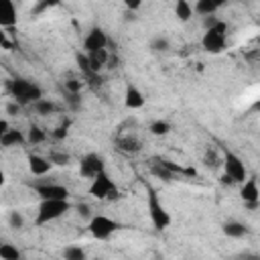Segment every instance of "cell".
<instances>
[{"mask_svg": "<svg viewBox=\"0 0 260 260\" xmlns=\"http://www.w3.org/2000/svg\"><path fill=\"white\" fill-rule=\"evenodd\" d=\"M118 146L124 152H138L140 150V142L134 136H122V138H118Z\"/></svg>", "mask_w": 260, "mask_h": 260, "instance_id": "cell-22", "label": "cell"}, {"mask_svg": "<svg viewBox=\"0 0 260 260\" xmlns=\"http://www.w3.org/2000/svg\"><path fill=\"white\" fill-rule=\"evenodd\" d=\"M18 112H20V104H16V102H8V104H6V114L16 116Z\"/></svg>", "mask_w": 260, "mask_h": 260, "instance_id": "cell-36", "label": "cell"}, {"mask_svg": "<svg viewBox=\"0 0 260 260\" xmlns=\"http://www.w3.org/2000/svg\"><path fill=\"white\" fill-rule=\"evenodd\" d=\"M154 136H165V134H169L171 132V124L167 122V120H154L152 124H150V128H148Z\"/></svg>", "mask_w": 260, "mask_h": 260, "instance_id": "cell-26", "label": "cell"}, {"mask_svg": "<svg viewBox=\"0 0 260 260\" xmlns=\"http://www.w3.org/2000/svg\"><path fill=\"white\" fill-rule=\"evenodd\" d=\"M140 6H142L140 2H126V8H128V10H138Z\"/></svg>", "mask_w": 260, "mask_h": 260, "instance_id": "cell-38", "label": "cell"}, {"mask_svg": "<svg viewBox=\"0 0 260 260\" xmlns=\"http://www.w3.org/2000/svg\"><path fill=\"white\" fill-rule=\"evenodd\" d=\"M0 144H2L4 148H12V146H20V144H24V134H22V130L10 128L6 134L0 136Z\"/></svg>", "mask_w": 260, "mask_h": 260, "instance_id": "cell-15", "label": "cell"}, {"mask_svg": "<svg viewBox=\"0 0 260 260\" xmlns=\"http://www.w3.org/2000/svg\"><path fill=\"white\" fill-rule=\"evenodd\" d=\"M118 228H120L118 221H114V219L108 217V215H100V213L93 215V217L89 219V225H87L89 234H91L95 240H108Z\"/></svg>", "mask_w": 260, "mask_h": 260, "instance_id": "cell-7", "label": "cell"}, {"mask_svg": "<svg viewBox=\"0 0 260 260\" xmlns=\"http://www.w3.org/2000/svg\"><path fill=\"white\" fill-rule=\"evenodd\" d=\"M63 260H87V254L81 246H67L63 250Z\"/></svg>", "mask_w": 260, "mask_h": 260, "instance_id": "cell-21", "label": "cell"}, {"mask_svg": "<svg viewBox=\"0 0 260 260\" xmlns=\"http://www.w3.org/2000/svg\"><path fill=\"white\" fill-rule=\"evenodd\" d=\"M221 232L228 236V238H242L248 234V225L238 221V219H228L223 225H221Z\"/></svg>", "mask_w": 260, "mask_h": 260, "instance_id": "cell-14", "label": "cell"}, {"mask_svg": "<svg viewBox=\"0 0 260 260\" xmlns=\"http://www.w3.org/2000/svg\"><path fill=\"white\" fill-rule=\"evenodd\" d=\"M81 83H83V81H79V79H75V77H69V79L65 81V91H67V93H79Z\"/></svg>", "mask_w": 260, "mask_h": 260, "instance_id": "cell-30", "label": "cell"}, {"mask_svg": "<svg viewBox=\"0 0 260 260\" xmlns=\"http://www.w3.org/2000/svg\"><path fill=\"white\" fill-rule=\"evenodd\" d=\"M106 45H108V35H106V30L100 28V26H91L89 32H87L85 39H83V49H85V53L106 49Z\"/></svg>", "mask_w": 260, "mask_h": 260, "instance_id": "cell-9", "label": "cell"}, {"mask_svg": "<svg viewBox=\"0 0 260 260\" xmlns=\"http://www.w3.org/2000/svg\"><path fill=\"white\" fill-rule=\"evenodd\" d=\"M67 126H69V122H65V124H61V126H57L51 134H53V138H57V140H61V138H65L67 136Z\"/></svg>", "mask_w": 260, "mask_h": 260, "instance_id": "cell-35", "label": "cell"}, {"mask_svg": "<svg viewBox=\"0 0 260 260\" xmlns=\"http://www.w3.org/2000/svg\"><path fill=\"white\" fill-rule=\"evenodd\" d=\"M150 49H152L154 53H167V51L171 49V43H169L167 37L158 35V37H154V39L150 41Z\"/></svg>", "mask_w": 260, "mask_h": 260, "instance_id": "cell-25", "label": "cell"}, {"mask_svg": "<svg viewBox=\"0 0 260 260\" xmlns=\"http://www.w3.org/2000/svg\"><path fill=\"white\" fill-rule=\"evenodd\" d=\"M240 197H242V201L248 209H256L260 205V189H258L256 179H248L246 183H242Z\"/></svg>", "mask_w": 260, "mask_h": 260, "instance_id": "cell-10", "label": "cell"}, {"mask_svg": "<svg viewBox=\"0 0 260 260\" xmlns=\"http://www.w3.org/2000/svg\"><path fill=\"white\" fill-rule=\"evenodd\" d=\"M8 130H10V126H8V120H6V118H2V120H0V136H2V134H6Z\"/></svg>", "mask_w": 260, "mask_h": 260, "instance_id": "cell-37", "label": "cell"}, {"mask_svg": "<svg viewBox=\"0 0 260 260\" xmlns=\"http://www.w3.org/2000/svg\"><path fill=\"white\" fill-rule=\"evenodd\" d=\"M87 59H89V65L93 69V73H98L108 61H110V53L106 49H100V51H91L87 53Z\"/></svg>", "mask_w": 260, "mask_h": 260, "instance_id": "cell-16", "label": "cell"}, {"mask_svg": "<svg viewBox=\"0 0 260 260\" xmlns=\"http://www.w3.org/2000/svg\"><path fill=\"white\" fill-rule=\"evenodd\" d=\"M32 108H35V112L37 114H41V116H49V114H53L55 110H57V106L51 102V100H39L37 104H32Z\"/></svg>", "mask_w": 260, "mask_h": 260, "instance_id": "cell-24", "label": "cell"}, {"mask_svg": "<svg viewBox=\"0 0 260 260\" xmlns=\"http://www.w3.org/2000/svg\"><path fill=\"white\" fill-rule=\"evenodd\" d=\"M71 209V203L67 199H45L39 203L37 207V217H35V225H45L51 223L55 219H59L61 215H65Z\"/></svg>", "mask_w": 260, "mask_h": 260, "instance_id": "cell-2", "label": "cell"}, {"mask_svg": "<svg viewBox=\"0 0 260 260\" xmlns=\"http://www.w3.org/2000/svg\"><path fill=\"white\" fill-rule=\"evenodd\" d=\"M49 160L53 165H69V154H65V152H51Z\"/></svg>", "mask_w": 260, "mask_h": 260, "instance_id": "cell-31", "label": "cell"}, {"mask_svg": "<svg viewBox=\"0 0 260 260\" xmlns=\"http://www.w3.org/2000/svg\"><path fill=\"white\" fill-rule=\"evenodd\" d=\"M150 173H152L154 177L162 179V181H173V179H175V173H173L171 169H167L160 158H152V160H150Z\"/></svg>", "mask_w": 260, "mask_h": 260, "instance_id": "cell-18", "label": "cell"}, {"mask_svg": "<svg viewBox=\"0 0 260 260\" xmlns=\"http://www.w3.org/2000/svg\"><path fill=\"white\" fill-rule=\"evenodd\" d=\"M89 195L95 197V199H114V197L118 195V189H116L114 181L110 179V175H108L106 171L100 173L95 179H91Z\"/></svg>", "mask_w": 260, "mask_h": 260, "instance_id": "cell-6", "label": "cell"}, {"mask_svg": "<svg viewBox=\"0 0 260 260\" xmlns=\"http://www.w3.org/2000/svg\"><path fill=\"white\" fill-rule=\"evenodd\" d=\"M45 138H47V134H45L39 126H35V124H32V126L28 128V142H32V144H41Z\"/></svg>", "mask_w": 260, "mask_h": 260, "instance_id": "cell-28", "label": "cell"}, {"mask_svg": "<svg viewBox=\"0 0 260 260\" xmlns=\"http://www.w3.org/2000/svg\"><path fill=\"white\" fill-rule=\"evenodd\" d=\"M219 22H221V20H219L215 14H213V16H205V18H203V28H205V30H211V28H215Z\"/></svg>", "mask_w": 260, "mask_h": 260, "instance_id": "cell-33", "label": "cell"}, {"mask_svg": "<svg viewBox=\"0 0 260 260\" xmlns=\"http://www.w3.org/2000/svg\"><path fill=\"white\" fill-rule=\"evenodd\" d=\"M175 16H177L181 22L191 20V16H193V6H191L187 0H179V2L175 4Z\"/></svg>", "mask_w": 260, "mask_h": 260, "instance_id": "cell-19", "label": "cell"}, {"mask_svg": "<svg viewBox=\"0 0 260 260\" xmlns=\"http://www.w3.org/2000/svg\"><path fill=\"white\" fill-rule=\"evenodd\" d=\"M10 95L14 98L16 104L20 106H26V104H37L39 100H43V91L41 87L30 81V79H24V77H14L6 83Z\"/></svg>", "mask_w": 260, "mask_h": 260, "instance_id": "cell-1", "label": "cell"}, {"mask_svg": "<svg viewBox=\"0 0 260 260\" xmlns=\"http://www.w3.org/2000/svg\"><path fill=\"white\" fill-rule=\"evenodd\" d=\"M104 171H106V160H104V156L98 154V152L85 154V156L81 158V162H79V175L85 177V179H95V177H98L100 173H104Z\"/></svg>", "mask_w": 260, "mask_h": 260, "instance_id": "cell-8", "label": "cell"}, {"mask_svg": "<svg viewBox=\"0 0 260 260\" xmlns=\"http://www.w3.org/2000/svg\"><path fill=\"white\" fill-rule=\"evenodd\" d=\"M124 106L128 110H138L144 106V95L142 91L136 87V85H126V91H124Z\"/></svg>", "mask_w": 260, "mask_h": 260, "instance_id": "cell-12", "label": "cell"}, {"mask_svg": "<svg viewBox=\"0 0 260 260\" xmlns=\"http://www.w3.org/2000/svg\"><path fill=\"white\" fill-rule=\"evenodd\" d=\"M146 193H148V197H146V209H148L150 221H152L154 230L162 232V230H167V228L171 225V215H169L167 207L162 205L158 193H156L152 187H146Z\"/></svg>", "mask_w": 260, "mask_h": 260, "instance_id": "cell-3", "label": "cell"}, {"mask_svg": "<svg viewBox=\"0 0 260 260\" xmlns=\"http://www.w3.org/2000/svg\"><path fill=\"white\" fill-rule=\"evenodd\" d=\"M8 223H10V228L20 230V228L24 225V217H22V213H20V211H10V213H8Z\"/></svg>", "mask_w": 260, "mask_h": 260, "instance_id": "cell-29", "label": "cell"}, {"mask_svg": "<svg viewBox=\"0 0 260 260\" xmlns=\"http://www.w3.org/2000/svg\"><path fill=\"white\" fill-rule=\"evenodd\" d=\"M221 183H223V185H234V181H232V179H230L225 173H223V177H221Z\"/></svg>", "mask_w": 260, "mask_h": 260, "instance_id": "cell-39", "label": "cell"}, {"mask_svg": "<svg viewBox=\"0 0 260 260\" xmlns=\"http://www.w3.org/2000/svg\"><path fill=\"white\" fill-rule=\"evenodd\" d=\"M0 24H2V26H12V24H16V8H14L12 2H6V16L0 20Z\"/></svg>", "mask_w": 260, "mask_h": 260, "instance_id": "cell-27", "label": "cell"}, {"mask_svg": "<svg viewBox=\"0 0 260 260\" xmlns=\"http://www.w3.org/2000/svg\"><path fill=\"white\" fill-rule=\"evenodd\" d=\"M51 167H53V162L47 156H41V154H30L28 156V171L32 175L43 177V175H47L51 171Z\"/></svg>", "mask_w": 260, "mask_h": 260, "instance_id": "cell-13", "label": "cell"}, {"mask_svg": "<svg viewBox=\"0 0 260 260\" xmlns=\"http://www.w3.org/2000/svg\"><path fill=\"white\" fill-rule=\"evenodd\" d=\"M77 213H79V217H83V219H91L93 215H91V207L87 205V203H79L77 205Z\"/></svg>", "mask_w": 260, "mask_h": 260, "instance_id": "cell-34", "label": "cell"}, {"mask_svg": "<svg viewBox=\"0 0 260 260\" xmlns=\"http://www.w3.org/2000/svg\"><path fill=\"white\" fill-rule=\"evenodd\" d=\"M75 61H77V67L81 69V73L85 75V77H91V75H98V73H93V69H91V65H89V59H87V53H77L75 55Z\"/></svg>", "mask_w": 260, "mask_h": 260, "instance_id": "cell-23", "label": "cell"}, {"mask_svg": "<svg viewBox=\"0 0 260 260\" xmlns=\"http://www.w3.org/2000/svg\"><path fill=\"white\" fill-rule=\"evenodd\" d=\"M219 6H221L219 0H199V2H195V12L205 18V16H213Z\"/></svg>", "mask_w": 260, "mask_h": 260, "instance_id": "cell-17", "label": "cell"}, {"mask_svg": "<svg viewBox=\"0 0 260 260\" xmlns=\"http://www.w3.org/2000/svg\"><path fill=\"white\" fill-rule=\"evenodd\" d=\"M205 165H207V167H211V169H215V167H219V165H223V160L219 162V158H217V154H215V152H213V150L209 148V150L205 152Z\"/></svg>", "mask_w": 260, "mask_h": 260, "instance_id": "cell-32", "label": "cell"}, {"mask_svg": "<svg viewBox=\"0 0 260 260\" xmlns=\"http://www.w3.org/2000/svg\"><path fill=\"white\" fill-rule=\"evenodd\" d=\"M0 258L2 260H20L22 256H20V250L14 246V244H2L0 246Z\"/></svg>", "mask_w": 260, "mask_h": 260, "instance_id": "cell-20", "label": "cell"}, {"mask_svg": "<svg viewBox=\"0 0 260 260\" xmlns=\"http://www.w3.org/2000/svg\"><path fill=\"white\" fill-rule=\"evenodd\" d=\"M221 167H223V173H225L234 183H246V181H248L246 165H244V160H242L238 154L225 150V154H223V165H221Z\"/></svg>", "mask_w": 260, "mask_h": 260, "instance_id": "cell-5", "label": "cell"}, {"mask_svg": "<svg viewBox=\"0 0 260 260\" xmlns=\"http://www.w3.org/2000/svg\"><path fill=\"white\" fill-rule=\"evenodd\" d=\"M225 37H228V24L221 20L215 28L205 30L201 37V45L207 53H221L225 47Z\"/></svg>", "mask_w": 260, "mask_h": 260, "instance_id": "cell-4", "label": "cell"}, {"mask_svg": "<svg viewBox=\"0 0 260 260\" xmlns=\"http://www.w3.org/2000/svg\"><path fill=\"white\" fill-rule=\"evenodd\" d=\"M35 191L41 197V201H45V199H69V189L63 185H55V183L35 185Z\"/></svg>", "mask_w": 260, "mask_h": 260, "instance_id": "cell-11", "label": "cell"}, {"mask_svg": "<svg viewBox=\"0 0 260 260\" xmlns=\"http://www.w3.org/2000/svg\"><path fill=\"white\" fill-rule=\"evenodd\" d=\"M244 260H260V256H244Z\"/></svg>", "mask_w": 260, "mask_h": 260, "instance_id": "cell-40", "label": "cell"}]
</instances>
